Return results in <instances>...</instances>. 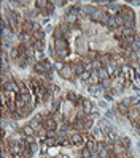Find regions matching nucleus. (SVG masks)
<instances>
[{
    "instance_id": "f257e3e1",
    "label": "nucleus",
    "mask_w": 140,
    "mask_h": 158,
    "mask_svg": "<svg viewBox=\"0 0 140 158\" xmlns=\"http://www.w3.org/2000/svg\"><path fill=\"white\" fill-rule=\"evenodd\" d=\"M54 54H56V60L57 62H65V59L70 54V44L65 38H59V40H54Z\"/></svg>"
},
{
    "instance_id": "f03ea898",
    "label": "nucleus",
    "mask_w": 140,
    "mask_h": 158,
    "mask_svg": "<svg viewBox=\"0 0 140 158\" xmlns=\"http://www.w3.org/2000/svg\"><path fill=\"white\" fill-rule=\"evenodd\" d=\"M35 6L38 8V11L42 13L43 16H51L54 13V3L53 2H49V0H35Z\"/></svg>"
},
{
    "instance_id": "7ed1b4c3",
    "label": "nucleus",
    "mask_w": 140,
    "mask_h": 158,
    "mask_svg": "<svg viewBox=\"0 0 140 158\" xmlns=\"http://www.w3.org/2000/svg\"><path fill=\"white\" fill-rule=\"evenodd\" d=\"M59 73V76L62 77V79H65V81H73V79L76 77V74H75V71H73V65L72 63H67L65 67H64L61 71H57Z\"/></svg>"
},
{
    "instance_id": "20e7f679",
    "label": "nucleus",
    "mask_w": 140,
    "mask_h": 158,
    "mask_svg": "<svg viewBox=\"0 0 140 158\" xmlns=\"http://www.w3.org/2000/svg\"><path fill=\"white\" fill-rule=\"evenodd\" d=\"M121 16L124 18V22H135V13L131 6H127V5H123Z\"/></svg>"
},
{
    "instance_id": "39448f33",
    "label": "nucleus",
    "mask_w": 140,
    "mask_h": 158,
    "mask_svg": "<svg viewBox=\"0 0 140 158\" xmlns=\"http://www.w3.org/2000/svg\"><path fill=\"white\" fill-rule=\"evenodd\" d=\"M121 10H123V5L121 3H110L104 11L107 13L108 16H111V18H115V16H118V15H121Z\"/></svg>"
},
{
    "instance_id": "423d86ee",
    "label": "nucleus",
    "mask_w": 140,
    "mask_h": 158,
    "mask_svg": "<svg viewBox=\"0 0 140 158\" xmlns=\"http://www.w3.org/2000/svg\"><path fill=\"white\" fill-rule=\"evenodd\" d=\"M78 18H80L78 13L70 11V13H65V16H64V22H67L69 25H72V27H76V24H78Z\"/></svg>"
},
{
    "instance_id": "0eeeda50",
    "label": "nucleus",
    "mask_w": 140,
    "mask_h": 158,
    "mask_svg": "<svg viewBox=\"0 0 140 158\" xmlns=\"http://www.w3.org/2000/svg\"><path fill=\"white\" fill-rule=\"evenodd\" d=\"M2 90L13 92V94H19V82L16 81V79H11V81H8L7 84L2 85Z\"/></svg>"
},
{
    "instance_id": "6e6552de",
    "label": "nucleus",
    "mask_w": 140,
    "mask_h": 158,
    "mask_svg": "<svg viewBox=\"0 0 140 158\" xmlns=\"http://www.w3.org/2000/svg\"><path fill=\"white\" fill-rule=\"evenodd\" d=\"M76 108H81V109H83V112H84L86 115H91L96 106L93 104V101L89 100V98H83V101H81V106H76Z\"/></svg>"
},
{
    "instance_id": "1a4fd4ad",
    "label": "nucleus",
    "mask_w": 140,
    "mask_h": 158,
    "mask_svg": "<svg viewBox=\"0 0 140 158\" xmlns=\"http://www.w3.org/2000/svg\"><path fill=\"white\" fill-rule=\"evenodd\" d=\"M73 65V71H75V74H76V77H78L80 74H83L86 70H84V65H83V62H81V59L80 60H76L75 63H72Z\"/></svg>"
},
{
    "instance_id": "9d476101",
    "label": "nucleus",
    "mask_w": 140,
    "mask_h": 158,
    "mask_svg": "<svg viewBox=\"0 0 140 158\" xmlns=\"http://www.w3.org/2000/svg\"><path fill=\"white\" fill-rule=\"evenodd\" d=\"M19 131L22 133V136H37V131H35L29 123H25L22 128H19Z\"/></svg>"
},
{
    "instance_id": "9b49d317",
    "label": "nucleus",
    "mask_w": 140,
    "mask_h": 158,
    "mask_svg": "<svg viewBox=\"0 0 140 158\" xmlns=\"http://www.w3.org/2000/svg\"><path fill=\"white\" fill-rule=\"evenodd\" d=\"M80 98H81V95L75 94V92H72V90H69V92H67V97H65V100H67V101H70V103H73V104H78Z\"/></svg>"
},
{
    "instance_id": "f8f14e48",
    "label": "nucleus",
    "mask_w": 140,
    "mask_h": 158,
    "mask_svg": "<svg viewBox=\"0 0 140 158\" xmlns=\"http://www.w3.org/2000/svg\"><path fill=\"white\" fill-rule=\"evenodd\" d=\"M76 131H80V133H83V131H84V122L83 120H80V118H73V122L70 123Z\"/></svg>"
},
{
    "instance_id": "ddd939ff",
    "label": "nucleus",
    "mask_w": 140,
    "mask_h": 158,
    "mask_svg": "<svg viewBox=\"0 0 140 158\" xmlns=\"http://www.w3.org/2000/svg\"><path fill=\"white\" fill-rule=\"evenodd\" d=\"M80 149V156H83V158H93V152H91V149H88L84 144L81 147H78Z\"/></svg>"
},
{
    "instance_id": "4468645a",
    "label": "nucleus",
    "mask_w": 140,
    "mask_h": 158,
    "mask_svg": "<svg viewBox=\"0 0 140 158\" xmlns=\"http://www.w3.org/2000/svg\"><path fill=\"white\" fill-rule=\"evenodd\" d=\"M93 84H100V77H99V73L96 70L91 71V79H89L88 85H93Z\"/></svg>"
},
{
    "instance_id": "2eb2a0df",
    "label": "nucleus",
    "mask_w": 140,
    "mask_h": 158,
    "mask_svg": "<svg viewBox=\"0 0 140 158\" xmlns=\"http://www.w3.org/2000/svg\"><path fill=\"white\" fill-rule=\"evenodd\" d=\"M115 109H116V112H120L121 115H126V117H127V112H129V108H126L121 101L116 103V108H115Z\"/></svg>"
},
{
    "instance_id": "dca6fc26",
    "label": "nucleus",
    "mask_w": 140,
    "mask_h": 158,
    "mask_svg": "<svg viewBox=\"0 0 140 158\" xmlns=\"http://www.w3.org/2000/svg\"><path fill=\"white\" fill-rule=\"evenodd\" d=\"M76 79H78L80 82H84V84L88 85V82H89V79H91V71H84L83 74H80V76L76 77Z\"/></svg>"
},
{
    "instance_id": "f3484780",
    "label": "nucleus",
    "mask_w": 140,
    "mask_h": 158,
    "mask_svg": "<svg viewBox=\"0 0 140 158\" xmlns=\"http://www.w3.org/2000/svg\"><path fill=\"white\" fill-rule=\"evenodd\" d=\"M45 36H46L45 30H38L34 33V41H45Z\"/></svg>"
},
{
    "instance_id": "a211bd4d",
    "label": "nucleus",
    "mask_w": 140,
    "mask_h": 158,
    "mask_svg": "<svg viewBox=\"0 0 140 158\" xmlns=\"http://www.w3.org/2000/svg\"><path fill=\"white\" fill-rule=\"evenodd\" d=\"M118 141L123 144L126 149H132V146H131V139L127 138V136H118Z\"/></svg>"
},
{
    "instance_id": "6ab92c4d",
    "label": "nucleus",
    "mask_w": 140,
    "mask_h": 158,
    "mask_svg": "<svg viewBox=\"0 0 140 158\" xmlns=\"http://www.w3.org/2000/svg\"><path fill=\"white\" fill-rule=\"evenodd\" d=\"M97 73H99V77H100V82H102V81H107V79H110V74H108V71H107L105 67L102 68V70H99Z\"/></svg>"
},
{
    "instance_id": "aec40b11",
    "label": "nucleus",
    "mask_w": 140,
    "mask_h": 158,
    "mask_svg": "<svg viewBox=\"0 0 140 158\" xmlns=\"http://www.w3.org/2000/svg\"><path fill=\"white\" fill-rule=\"evenodd\" d=\"M59 38H64V32L59 25H56L54 30H53V40H59Z\"/></svg>"
},
{
    "instance_id": "412c9836",
    "label": "nucleus",
    "mask_w": 140,
    "mask_h": 158,
    "mask_svg": "<svg viewBox=\"0 0 140 158\" xmlns=\"http://www.w3.org/2000/svg\"><path fill=\"white\" fill-rule=\"evenodd\" d=\"M105 65L102 63V60L100 59H96V60H93V70H96V71H99V70H102Z\"/></svg>"
},
{
    "instance_id": "4be33fe9",
    "label": "nucleus",
    "mask_w": 140,
    "mask_h": 158,
    "mask_svg": "<svg viewBox=\"0 0 140 158\" xmlns=\"http://www.w3.org/2000/svg\"><path fill=\"white\" fill-rule=\"evenodd\" d=\"M104 100L105 101H113L115 100V90H105V94H104Z\"/></svg>"
},
{
    "instance_id": "5701e85b",
    "label": "nucleus",
    "mask_w": 140,
    "mask_h": 158,
    "mask_svg": "<svg viewBox=\"0 0 140 158\" xmlns=\"http://www.w3.org/2000/svg\"><path fill=\"white\" fill-rule=\"evenodd\" d=\"M32 46L35 48V51H45V49H46L45 41H34V43H32Z\"/></svg>"
},
{
    "instance_id": "b1692460",
    "label": "nucleus",
    "mask_w": 140,
    "mask_h": 158,
    "mask_svg": "<svg viewBox=\"0 0 140 158\" xmlns=\"http://www.w3.org/2000/svg\"><path fill=\"white\" fill-rule=\"evenodd\" d=\"M100 158H108L110 155H111V150L108 149V147H104L102 150H99V153H97Z\"/></svg>"
},
{
    "instance_id": "393cba45",
    "label": "nucleus",
    "mask_w": 140,
    "mask_h": 158,
    "mask_svg": "<svg viewBox=\"0 0 140 158\" xmlns=\"http://www.w3.org/2000/svg\"><path fill=\"white\" fill-rule=\"evenodd\" d=\"M115 22H116V25H118V29H123V27H124V18H123L121 15H118V16H115Z\"/></svg>"
},
{
    "instance_id": "a878e982",
    "label": "nucleus",
    "mask_w": 140,
    "mask_h": 158,
    "mask_svg": "<svg viewBox=\"0 0 140 158\" xmlns=\"http://www.w3.org/2000/svg\"><path fill=\"white\" fill-rule=\"evenodd\" d=\"M132 49H134V51H135V49H140V33L135 35V41H134V44H132Z\"/></svg>"
},
{
    "instance_id": "bb28decb",
    "label": "nucleus",
    "mask_w": 140,
    "mask_h": 158,
    "mask_svg": "<svg viewBox=\"0 0 140 158\" xmlns=\"http://www.w3.org/2000/svg\"><path fill=\"white\" fill-rule=\"evenodd\" d=\"M29 150H30L32 153L38 152V142H37V141H35V142H32V144H29Z\"/></svg>"
},
{
    "instance_id": "cd10ccee",
    "label": "nucleus",
    "mask_w": 140,
    "mask_h": 158,
    "mask_svg": "<svg viewBox=\"0 0 140 158\" xmlns=\"http://www.w3.org/2000/svg\"><path fill=\"white\" fill-rule=\"evenodd\" d=\"M54 6H64V5H69V2H65V0H53Z\"/></svg>"
},
{
    "instance_id": "c85d7f7f",
    "label": "nucleus",
    "mask_w": 140,
    "mask_h": 158,
    "mask_svg": "<svg viewBox=\"0 0 140 158\" xmlns=\"http://www.w3.org/2000/svg\"><path fill=\"white\" fill-rule=\"evenodd\" d=\"M96 5H97V6H105V8H107V6L110 5V2H108V0H99V2H96Z\"/></svg>"
},
{
    "instance_id": "c756f323",
    "label": "nucleus",
    "mask_w": 140,
    "mask_h": 158,
    "mask_svg": "<svg viewBox=\"0 0 140 158\" xmlns=\"http://www.w3.org/2000/svg\"><path fill=\"white\" fill-rule=\"evenodd\" d=\"M105 118H110V120H113V118H115V112H113L111 109L105 111Z\"/></svg>"
},
{
    "instance_id": "7c9ffc66",
    "label": "nucleus",
    "mask_w": 140,
    "mask_h": 158,
    "mask_svg": "<svg viewBox=\"0 0 140 158\" xmlns=\"http://www.w3.org/2000/svg\"><path fill=\"white\" fill-rule=\"evenodd\" d=\"M97 106H100V108H107V101L99 100V101H97Z\"/></svg>"
},
{
    "instance_id": "2f4dec72",
    "label": "nucleus",
    "mask_w": 140,
    "mask_h": 158,
    "mask_svg": "<svg viewBox=\"0 0 140 158\" xmlns=\"http://www.w3.org/2000/svg\"><path fill=\"white\" fill-rule=\"evenodd\" d=\"M43 30H45V32H46V33H49V32H51V30H54V27H53V25H49V24H48V25H46V27H45V29H43Z\"/></svg>"
},
{
    "instance_id": "473e14b6",
    "label": "nucleus",
    "mask_w": 140,
    "mask_h": 158,
    "mask_svg": "<svg viewBox=\"0 0 140 158\" xmlns=\"http://www.w3.org/2000/svg\"><path fill=\"white\" fill-rule=\"evenodd\" d=\"M108 158H116V155H113V153H111V155H110Z\"/></svg>"
},
{
    "instance_id": "72a5a7b5",
    "label": "nucleus",
    "mask_w": 140,
    "mask_h": 158,
    "mask_svg": "<svg viewBox=\"0 0 140 158\" xmlns=\"http://www.w3.org/2000/svg\"><path fill=\"white\" fill-rule=\"evenodd\" d=\"M137 149H138V152H140V142L137 144Z\"/></svg>"
},
{
    "instance_id": "f704fd0d",
    "label": "nucleus",
    "mask_w": 140,
    "mask_h": 158,
    "mask_svg": "<svg viewBox=\"0 0 140 158\" xmlns=\"http://www.w3.org/2000/svg\"><path fill=\"white\" fill-rule=\"evenodd\" d=\"M80 158H83V156H80Z\"/></svg>"
}]
</instances>
